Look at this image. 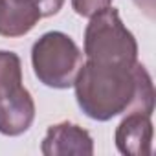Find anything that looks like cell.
I'll return each mask as SVG.
<instances>
[{"instance_id":"6da1fadb","label":"cell","mask_w":156,"mask_h":156,"mask_svg":"<svg viewBox=\"0 0 156 156\" xmlns=\"http://www.w3.org/2000/svg\"><path fill=\"white\" fill-rule=\"evenodd\" d=\"M79 108L96 121H108L119 114L154 110V87L141 62L114 66L87 61L75 77Z\"/></svg>"},{"instance_id":"7a4b0ae2","label":"cell","mask_w":156,"mask_h":156,"mask_svg":"<svg viewBox=\"0 0 156 156\" xmlns=\"http://www.w3.org/2000/svg\"><path fill=\"white\" fill-rule=\"evenodd\" d=\"M87 61L114 66H132L138 62V42L125 28L116 8H107L90 17L85 30Z\"/></svg>"},{"instance_id":"3957f363","label":"cell","mask_w":156,"mask_h":156,"mask_svg":"<svg viewBox=\"0 0 156 156\" xmlns=\"http://www.w3.org/2000/svg\"><path fill=\"white\" fill-rule=\"evenodd\" d=\"M31 64L42 85L64 90L75 83L83 66V51L66 33L48 31L33 44Z\"/></svg>"},{"instance_id":"277c9868","label":"cell","mask_w":156,"mask_h":156,"mask_svg":"<svg viewBox=\"0 0 156 156\" xmlns=\"http://www.w3.org/2000/svg\"><path fill=\"white\" fill-rule=\"evenodd\" d=\"M35 119V103L22 85V62L13 51L0 50V134L20 136Z\"/></svg>"},{"instance_id":"5b68a950","label":"cell","mask_w":156,"mask_h":156,"mask_svg":"<svg viewBox=\"0 0 156 156\" xmlns=\"http://www.w3.org/2000/svg\"><path fill=\"white\" fill-rule=\"evenodd\" d=\"M41 151L44 156H90L94 154V140L87 129L62 121L48 129Z\"/></svg>"},{"instance_id":"8992f818","label":"cell","mask_w":156,"mask_h":156,"mask_svg":"<svg viewBox=\"0 0 156 156\" xmlns=\"http://www.w3.org/2000/svg\"><path fill=\"white\" fill-rule=\"evenodd\" d=\"M116 147L127 156L152 154V121L149 114L129 112L116 129Z\"/></svg>"},{"instance_id":"52a82bcc","label":"cell","mask_w":156,"mask_h":156,"mask_svg":"<svg viewBox=\"0 0 156 156\" xmlns=\"http://www.w3.org/2000/svg\"><path fill=\"white\" fill-rule=\"evenodd\" d=\"M42 19L33 0H0V35L22 37Z\"/></svg>"},{"instance_id":"ba28073f","label":"cell","mask_w":156,"mask_h":156,"mask_svg":"<svg viewBox=\"0 0 156 156\" xmlns=\"http://www.w3.org/2000/svg\"><path fill=\"white\" fill-rule=\"evenodd\" d=\"M110 4H112V0H72L73 11L81 17H87V19L110 8Z\"/></svg>"},{"instance_id":"9c48e42d","label":"cell","mask_w":156,"mask_h":156,"mask_svg":"<svg viewBox=\"0 0 156 156\" xmlns=\"http://www.w3.org/2000/svg\"><path fill=\"white\" fill-rule=\"evenodd\" d=\"M33 4L39 8L42 17H51V15L59 13V9L64 4V0H33Z\"/></svg>"},{"instance_id":"30bf717a","label":"cell","mask_w":156,"mask_h":156,"mask_svg":"<svg viewBox=\"0 0 156 156\" xmlns=\"http://www.w3.org/2000/svg\"><path fill=\"white\" fill-rule=\"evenodd\" d=\"M134 2L138 4L140 9H143L147 13V17H154V0H134Z\"/></svg>"}]
</instances>
